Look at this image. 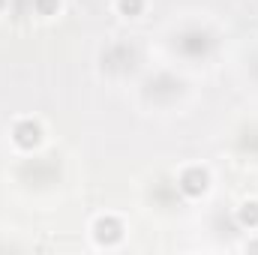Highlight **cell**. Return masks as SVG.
<instances>
[{"label": "cell", "mask_w": 258, "mask_h": 255, "mask_svg": "<svg viewBox=\"0 0 258 255\" xmlns=\"http://www.w3.org/2000/svg\"><path fill=\"white\" fill-rule=\"evenodd\" d=\"M99 240H117L120 237V225L117 222H99Z\"/></svg>", "instance_id": "3957f363"}, {"label": "cell", "mask_w": 258, "mask_h": 255, "mask_svg": "<svg viewBox=\"0 0 258 255\" xmlns=\"http://www.w3.org/2000/svg\"><path fill=\"white\" fill-rule=\"evenodd\" d=\"M180 186H183V192H189V195H198V192H204V186H207V174L192 168V171L183 174V183Z\"/></svg>", "instance_id": "6da1fadb"}, {"label": "cell", "mask_w": 258, "mask_h": 255, "mask_svg": "<svg viewBox=\"0 0 258 255\" xmlns=\"http://www.w3.org/2000/svg\"><path fill=\"white\" fill-rule=\"evenodd\" d=\"M240 219H243L246 225H258V204H246V207L240 210Z\"/></svg>", "instance_id": "277c9868"}, {"label": "cell", "mask_w": 258, "mask_h": 255, "mask_svg": "<svg viewBox=\"0 0 258 255\" xmlns=\"http://www.w3.org/2000/svg\"><path fill=\"white\" fill-rule=\"evenodd\" d=\"M120 9L132 15V12H138V9H141V0H120Z\"/></svg>", "instance_id": "5b68a950"}, {"label": "cell", "mask_w": 258, "mask_h": 255, "mask_svg": "<svg viewBox=\"0 0 258 255\" xmlns=\"http://www.w3.org/2000/svg\"><path fill=\"white\" fill-rule=\"evenodd\" d=\"M15 141H18L21 147L36 144V141H39V126H36V123H21V126H15Z\"/></svg>", "instance_id": "7a4b0ae2"}]
</instances>
